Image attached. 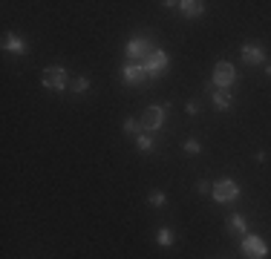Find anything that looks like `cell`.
Returning a JSON list of instances; mask_svg holds the SVG:
<instances>
[{
    "mask_svg": "<svg viewBox=\"0 0 271 259\" xmlns=\"http://www.w3.org/2000/svg\"><path fill=\"white\" fill-rule=\"evenodd\" d=\"M41 75H44L46 89H64V86H69V78H67V69L64 66H46Z\"/></svg>",
    "mask_w": 271,
    "mask_h": 259,
    "instance_id": "6da1fadb",
    "label": "cell"
},
{
    "mask_svg": "<svg viewBox=\"0 0 271 259\" xmlns=\"http://www.w3.org/2000/svg\"><path fill=\"white\" fill-rule=\"evenodd\" d=\"M243 254L248 259H266L269 257V245L260 236H254V233H245V239H243Z\"/></svg>",
    "mask_w": 271,
    "mask_h": 259,
    "instance_id": "7a4b0ae2",
    "label": "cell"
},
{
    "mask_svg": "<svg viewBox=\"0 0 271 259\" xmlns=\"http://www.w3.org/2000/svg\"><path fill=\"white\" fill-rule=\"evenodd\" d=\"M234 78H237V69L231 61H219V64L214 66V86H231L234 84Z\"/></svg>",
    "mask_w": 271,
    "mask_h": 259,
    "instance_id": "3957f363",
    "label": "cell"
},
{
    "mask_svg": "<svg viewBox=\"0 0 271 259\" xmlns=\"http://www.w3.org/2000/svg\"><path fill=\"white\" fill-rule=\"evenodd\" d=\"M211 196H214L217 202H234V199L240 196V187H237V181H231V179H222V181H217V184H214Z\"/></svg>",
    "mask_w": 271,
    "mask_h": 259,
    "instance_id": "277c9868",
    "label": "cell"
},
{
    "mask_svg": "<svg viewBox=\"0 0 271 259\" xmlns=\"http://www.w3.org/2000/svg\"><path fill=\"white\" fill-rule=\"evenodd\" d=\"M164 124V107H147L144 109V115H141V127L144 132H153Z\"/></svg>",
    "mask_w": 271,
    "mask_h": 259,
    "instance_id": "5b68a950",
    "label": "cell"
},
{
    "mask_svg": "<svg viewBox=\"0 0 271 259\" xmlns=\"http://www.w3.org/2000/svg\"><path fill=\"white\" fill-rule=\"evenodd\" d=\"M144 69H147V75L150 78H156L159 72H164V66H167V55L162 52V49H156V52H150L147 58H144Z\"/></svg>",
    "mask_w": 271,
    "mask_h": 259,
    "instance_id": "8992f818",
    "label": "cell"
},
{
    "mask_svg": "<svg viewBox=\"0 0 271 259\" xmlns=\"http://www.w3.org/2000/svg\"><path fill=\"white\" fill-rule=\"evenodd\" d=\"M150 52H156V49H153V43L147 41V38H133V41L127 43V55L130 58H141L144 61Z\"/></svg>",
    "mask_w": 271,
    "mask_h": 259,
    "instance_id": "52a82bcc",
    "label": "cell"
},
{
    "mask_svg": "<svg viewBox=\"0 0 271 259\" xmlns=\"http://www.w3.org/2000/svg\"><path fill=\"white\" fill-rule=\"evenodd\" d=\"M121 75H124V81H127V84H144V81L150 78V75H147V69H144L141 64H127L124 69H121Z\"/></svg>",
    "mask_w": 271,
    "mask_h": 259,
    "instance_id": "ba28073f",
    "label": "cell"
},
{
    "mask_svg": "<svg viewBox=\"0 0 271 259\" xmlns=\"http://www.w3.org/2000/svg\"><path fill=\"white\" fill-rule=\"evenodd\" d=\"M243 61H245V64H263V61H266V52H263L257 43H245V46H243Z\"/></svg>",
    "mask_w": 271,
    "mask_h": 259,
    "instance_id": "9c48e42d",
    "label": "cell"
},
{
    "mask_svg": "<svg viewBox=\"0 0 271 259\" xmlns=\"http://www.w3.org/2000/svg\"><path fill=\"white\" fill-rule=\"evenodd\" d=\"M0 43H3V49H9V52H18V55H23V49H26V43H23L21 38H15L12 32H6Z\"/></svg>",
    "mask_w": 271,
    "mask_h": 259,
    "instance_id": "30bf717a",
    "label": "cell"
},
{
    "mask_svg": "<svg viewBox=\"0 0 271 259\" xmlns=\"http://www.w3.org/2000/svg\"><path fill=\"white\" fill-rule=\"evenodd\" d=\"M182 15H188V18H199L205 12V6L199 3V0H185V3H179Z\"/></svg>",
    "mask_w": 271,
    "mask_h": 259,
    "instance_id": "8fae6325",
    "label": "cell"
},
{
    "mask_svg": "<svg viewBox=\"0 0 271 259\" xmlns=\"http://www.w3.org/2000/svg\"><path fill=\"white\" fill-rule=\"evenodd\" d=\"M124 132H127V135H141V132H144L141 118H138V121H136V118H127V121H124Z\"/></svg>",
    "mask_w": 271,
    "mask_h": 259,
    "instance_id": "7c38bea8",
    "label": "cell"
},
{
    "mask_svg": "<svg viewBox=\"0 0 271 259\" xmlns=\"http://www.w3.org/2000/svg\"><path fill=\"white\" fill-rule=\"evenodd\" d=\"M214 107H217V109H228V107H231V95H228L225 89H219V92L214 95Z\"/></svg>",
    "mask_w": 271,
    "mask_h": 259,
    "instance_id": "4fadbf2b",
    "label": "cell"
},
{
    "mask_svg": "<svg viewBox=\"0 0 271 259\" xmlns=\"http://www.w3.org/2000/svg\"><path fill=\"white\" fill-rule=\"evenodd\" d=\"M156 242H159V245H173V242H176V236H173V231H170V228H159Z\"/></svg>",
    "mask_w": 271,
    "mask_h": 259,
    "instance_id": "5bb4252c",
    "label": "cell"
},
{
    "mask_svg": "<svg viewBox=\"0 0 271 259\" xmlns=\"http://www.w3.org/2000/svg\"><path fill=\"white\" fill-rule=\"evenodd\" d=\"M228 228H231L234 233H240V236H245V222H243V216H231V222H228Z\"/></svg>",
    "mask_w": 271,
    "mask_h": 259,
    "instance_id": "9a60e30c",
    "label": "cell"
},
{
    "mask_svg": "<svg viewBox=\"0 0 271 259\" xmlns=\"http://www.w3.org/2000/svg\"><path fill=\"white\" fill-rule=\"evenodd\" d=\"M136 147H138L141 153H150V150H153V141H150V135H147V132H141V135L136 138Z\"/></svg>",
    "mask_w": 271,
    "mask_h": 259,
    "instance_id": "2e32d148",
    "label": "cell"
},
{
    "mask_svg": "<svg viewBox=\"0 0 271 259\" xmlns=\"http://www.w3.org/2000/svg\"><path fill=\"white\" fill-rule=\"evenodd\" d=\"M69 89H72V92H87V89H90V81H87V78H72V81H69Z\"/></svg>",
    "mask_w": 271,
    "mask_h": 259,
    "instance_id": "e0dca14e",
    "label": "cell"
},
{
    "mask_svg": "<svg viewBox=\"0 0 271 259\" xmlns=\"http://www.w3.org/2000/svg\"><path fill=\"white\" fill-rule=\"evenodd\" d=\"M202 150V144H199V141H196V138H188V141H185V153H190V155H196V153Z\"/></svg>",
    "mask_w": 271,
    "mask_h": 259,
    "instance_id": "ac0fdd59",
    "label": "cell"
},
{
    "mask_svg": "<svg viewBox=\"0 0 271 259\" xmlns=\"http://www.w3.org/2000/svg\"><path fill=\"white\" fill-rule=\"evenodd\" d=\"M147 202L156 205V207H162V205H164V193H162V190H153V193L147 196Z\"/></svg>",
    "mask_w": 271,
    "mask_h": 259,
    "instance_id": "d6986e66",
    "label": "cell"
},
{
    "mask_svg": "<svg viewBox=\"0 0 271 259\" xmlns=\"http://www.w3.org/2000/svg\"><path fill=\"white\" fill-rule=\"evenodd\" d=\"M196 190H199V193H211V190H214V184H211V181H205V179H199V181H196Z\"/></svg>",
    "mask_w": 271,
    "mask_h": 259,
    "instance_id": "ffe728a7",
    "label": "cell"
},
{
    "mask_svg": "<svg viewBox=\"0 0 271 259\" xmlns=\"http://www.w3.org/2000/svg\"><path fill=\"white\" fill-rule=\"evenodd\" d=\"M196 112H199V107H196V101H190V104H188V115H196Z\"/></svg>",
    "mask_w": 271,
    "mask_h": 259,
    "instance_id": "44dd1931",
    "label": "cell"
},
{
    "mask_svg": "<svg viewBox=\"0 0 271 259\" xmlns=\"http://www.w3.org/2000/svg\"><path fill=\"white\" fill-rule=\"evenodd\" d=\"M266 72H269V75H271V66H269V69H266Z\"/></svg>",
    "mask_w": 271,
    "mask_h": 259,
    "instance_id": "7402d4cb",
    "label": "cell"
}]
</instances>
